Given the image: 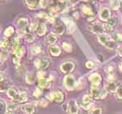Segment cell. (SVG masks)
<instances>
[{
  "mask_svg": "<svg viewBox=\"0 0 122 114\" xmlns=\"http://www.w3.org/2000/svg\"><path fill=\"white\" fill-rule=\"evenodd\" d=\"M108 91L106 89H99L98 86H92L89 89V95L92 99L94 100H99V99H105L107 95Z\"/></svg>",
  "mask_w": 122,
  "mask_h": 114,
  "instance_id": "obj_1",
  "label": "cell"
},
{
  "mask_svg": "<svg viewBox=\"0 0 122 114\" xmlns=\"http://www.w3.org/2000/svg\"><path fill=\"white\" fill-rule=\"evenodd\" d=\"M98 40L102 45L106 46L109 50L114 49V47L116 46V41L113 40L112 38H110L109 36L104 32L98 35Z\"/></svg>",
  "mask_w": 122,
  "mask_h": 114,
  "instance_id": "obj_2",
  "label": "cell"
},
{
  "mask_svg": "<svg viewBox=\"0 0 122 114\" xmlns=\"http://www.w3.org/2000/svg\"><path fill=\"white\" fill-rule=\"evenodd\" d=\"M47 99H48L49 101L55 102L57 104H61L65 99V95H64L63 91L57 90V91H51V93L48 95Z\"/></svg>",
  "mask_w": 122,
  "mask_h": 114,
  "instance_id": "obj_3",
  "label": "cell"
},
{
  "mask_svg": "<svg viewBox=\"0 0 122 114\" xmlns=\"http://www.w3.org/2000/svg\"><path fill=\"white\" fill-rule=\"evenodd\" d=\"M64 85L68 91H72L77 87V81L71 74H66L64 79Z\"/></svg>",
  "mask_w": 122,
  "mask_h": 114,
  "instance_id": "obj_4",
  "label": "cell"
},
{
  "mask_svg": "<svg viewBox=\"0 0 122 114\" xmlns=\"http://www.w3.org/2000/svg\"><path fill=\"white\" fill-rule=\"evenodd\" d=\"M88 30H90L92 33L93 34H101L105 31V28H104V25L101 24L99 21H96V22H93L92 24L91 25L88 27Z\"/></svg>",
  "mask_w": 122,
  "mask_h": 114,
  "instance_id": "obj_5",
  "label": "cell"
},
{
  "mask_svg": "<svg viewBox=\"0 0 122 114\" xmlns=\"http://www.w3.org/2000/svg\"><path fill=\"white\" fill-rule=\"evenodd\" d=\"M21 30L22 35H23L24 38H25L26 41L31 43V42H33V41L35 40V36H34V34L32 33L34 30L30 27V25H28L27 27L22 29V30Z\"/></svg>",
  "mask_w": 122,
  "mask_h": 114,
  "instance_id": "obj_6",
  "label": "cell"
},
{
  "mask_svg": "<svg viewBox=\"0 0 122 114\" xmlns=\"http://www.w3.org/2000/svg\"><path fill=\"white\" fill-rule=\"evenodd\" d=\"M34 65L38 69L40 70H45V69L48 68L50 66V60L46 58H38L34 61Z\"/></svg>",
  "mask_w": 122,
  "mask_h": 114,
  "instance_id": "obj_7",
  "label": "cell"
},
{
  "mask_svg": "<svg viewBox=\"0 0 122 114\" xmlns=\"http://www.w3.org/2000/svg\"><path fill=\"white\" fill-rule=\"evenodd\" d=\"M119 24V19L116 17H112L107 21V23L104 25V28L106 31H111L118 25Z\"/></svg>",
  "mask_w": 122,
  "mask_h": 114,
  "instance_id": "obj_8",
  "label": "cell"
},
{
  "mask_svg": "<svg viewBox=\"0 0 122 114\" xmlns=\"http://www.w3.org/2000/svg\"><path fill=\"white\" fill-rule=\"evenodd\" d=\"M75 64L72 61H66L60 65V71L65 74H70L74 70Z\"/></svg>",
  "mask_w": 122,
  "mask_h": 114,
  "instance_id": "obj_9",
  "label": "cell"
},
{
  "mask_svg": "<svg viewBox=\"0 0 122 114\" xmlns=\"http://www.w3.org/2000/svg\"><path fill=\"white\" fill-rule=\"evenodd\" d=\"M81 10H82V12H83V15H84L88 20L93 19L94 12H93V10H92V8L91 5H82Z\"/></svg>",
  "mask_w": 122,
  "mask_h": 114,
  "instance_id": "obj_10",
  "label": "cell"
},
{
  "mask_svg": "<svg viewBox=\"0 0 122 114\" xmlns=\"http://www.w3.org/2000/svg\"><path fill=\"white\" fill-rule=\"evenodd\" d=\"M101 76L98 72H93L88 77V81L89 83L93 86H99L101 83Z\"/></svg>",
  "mask_w": 122,
  "mask_h": 114,
  "instance_id": "obj_11",
  "label": "cell"
},
{
  "mask_svg": "<svg viewBox=\"0 0 122 114\" xmlns=\"http://www.w3.org/2000/svg\"><path fill=\"white\" fill-rule=\"evenodd\" d=\"M92 99L90 97L89 94H88V95H87V94L84 95L83 98H82V100H81V102H80V104H79L80 107L84 110L90 109V106H91L92 103Z\"/></svg>",
  "mask_w": 122,
  "mask_h": 114,
  "instance_id": "obj_12",
  "label": "cell"
},
{
  "mask_svg": "<svg viewBox=\"0 0 122 114\" xmlns=\"http://www.w3.org/2000/svg\"><path fill=\"white\" fill-rule=\"evenodd\" d=\"M99 18L100 20L105 21L107 22L110 18H111V11L107 7H105V6H102L99 10Z\"/></svg>",
  "mask_w": 122,
  "mask_h": 114,
  "instance_id": "obj_13",
  "label": "cell"
},
{
  "mask_svg": "<svg viewBox=\"0 0 122 114\" xmlns=\"http://www.w3.org/2000/svg\"><path fill=\"white\" fill-rule=\"evenodd\" d=\"M51 81H52V78L51 77L40 79H38V86L42 89H49L51 85Z\"/></svg>",
  "mask_w": 122,
  "mask_h": 114,
  "instance_id": "obj_14",
  "label": "cell"
},
{
  "mask_svg": "<svg viewBox=\"0 0 122 114\" xmlns=\"http://www.w3.org/2000/svg\"><path fill=\"white\" fill-rule=\"evenodd\" d=\"M67 112L71 114L79 113V105L77 102L73 99H71L67 103Z\"/></svg>",
  "mask_w": 122,
  "mask_h": 114,
  "instance_id": "obj_15",
  "label": "cell"
},
{
  "mask_svg": "<svg viewBox=\"0 0 122 114\" xmlns=\"http://www.w3.org/2000/svg\"><path fill=\"white\" fill-rule=\"evenodd\" d=\"M25 52V49L24 46L21 45L11 47V53H12V55L18 56L19 58H22L24 56Z\"/></svg>",
  "mask_w": 122,
  "mask_h": 114,
  "instance_id": "obj_16",
  "label": "cell"
},
{
  "mask_svg": "<svg viewBox=\"0 0 122 114\" xmlns=\"http://www.w3.org/2000/svg\"><path fill=\"white\" fill-rule=\"evenodd\" d=\"M7 95L8 97L11 99L12 100H15L17 101L18 100V95H19V91H18L15 87H13V86H10V88L7 90Z\"/></svg>",
  "mask_w": 122,
  "mask_h": 114,
  "instance_id": "obj_17",
  "label": "cell"
},
{
  "mask_svg": "<svg viewBox=\"0 0 122 114\" xmlns=\"http://www.w3.org/2000/svg\"><path fill=\"white\" fill-rule=\"evenodd\" d=\"M105 89L107 90L108 92H116L118 89L117 83L114 81V80H110V81L107 82L106 84H105Z\"/></svg>",
  "mask_w": 122,
  "mask_h": 114,
  "instance_id": "obj_18",
  "label": "cell"
},
{
  "mask_svg": "<svg viewBox=\"0 0 122 114\" xmlns=\"http://www.w3.org/2000/svg\"><path fill=\"white\" fill-rule=\"evenodd\" d=\"M52 31H53V33H55L56 35L62 36V35H64V33L66 31V26H65L64 24L58 23V24H56L55 26L53 27Z\"/></svg>",
  "mask_w": 122,
  "mask_h": 114,
  "instance_id": "obj_19",
  "label": "cell"
},
{
  "mask_svg": "<svg viewBox=\"0 0 122 114\" xmlns=\"http://www.w3.org/2000/svg\"><path fill=\"white\" fill-rule=\"evenodd\" d=\"M21 110L22 112L27 114H33L36 112V108L32 104H25L21 105Z\"/></svg>",
  "mask_w": 122,
  "mask_h": 114,
  "instance_id": "obj_20",
  "label": "cell"
},
{
  "mask_svg": "<svg viewBox=\"0 0 122 114\" xmlns=\"http://www.w3.org/2000/svg\"><path fill=\"white\" fill-rule=\"evenodd\" d=\"M19 107V103L18 101H11L7 103V109H6V113H12L18 110V108Z\"/></svg>",
  "mask_w": 122,
  "mask_h": 114,
  "instance_id": "obj_21",
  "label": "cell"
},
{
  "mask_svg": "<svg viewBox=\"0 0 122 114\" xmlns=\"http://www.w3.org/2000/svg\"><path fill=\"white\" fill-rule=\"evenodd\" d=\"M46 30H47V29H46V26L45 25V24L43 23H38L37 24V26H36L35 28V31L36 33H37V35L38 36H44L45 34L46 33Z\"/></svg>",
  "mask_w": 122,
  "mask_h": 114,
  "instance_id": "obj_22",
  "label": "cell"
},
{
  "mask_svg": "<svg viewBox=\"0 0 122 114\" xmlns=\"http://www.w3.org/2000/svg\"><path fill=\"white\" fill-rule=\"evenodd\" d=\"M49 53L52 57H59L61 54V50L58 45H51L49 46Z\"/></svg>",
  "mask_w": 122,
  "mask_h": 114,
  "instance_id": "obj_23",
  "label": "cell"
},
{
  "mask_svg": "<svg viewBox=\"0 0 122 114\" xmlns=\"http://www.w3.org/2000/svg\"><path fill=\"white\" fill-rule=\"evenodd\" d=\"M10 86H12V84H11L10 79H6V78L4 79L2 77V79H1V92H5V91H7V90Z\"/></svg>",
  "mask_w": 122,
  "mask_h": 114,
  "instance_id": "obj_24",
  "label": "cell"
},
{
  "mask_svg": "<svg viewBox=\"0 0 122 114\" xmlns=\"http://www.w3.org/2000/svg\"><path fill=\"white\" fill-rule=\"evenodd\" d=\"M27 7L30 10H36L40 6V0H25Z\"/></svg>",
  "mask_w": 122,
  "mask_h": 114,
  "instance_id": "obj_25",
  "label": "cell"
},
{
  "mask_svg": "<svg viewBox=\"0 0 122 114\" xmlns=\"http://www.w3.org/2000/svg\"><path fill=\"white\" fill-rule=\"evenodd\" d=\"M16 23H17V26H18L20 30H22V29H24V28H25V27H27V26L29 25L28 18H18Z\"/></svg>",
  "mask_w": 122,
  "mask_h": 114,
  "instance_id": "obj_26",
  "label": "cell"
},
{
  "mask_svg": "<svg viewBox=\"0 0 122 114\" xmlns=\"http://www.w3.org/2000/svg\"><path fill=\"white\" fill-rule=\"evenodd\" d=\"M57 39V35L55 33H51V34H49L47 37L45 39V43L46 45H54V43H56Z\"/></svg>",
  "mask_w": 122,
  "mask_h": 114,
  "instance_id": "obj_27",
  "label": "cell"
},
{
  "mask_svg": "<svg viewBox=\"0 0 122 114\" xmlns=\"http://www.w3.org/2000/svg\"><path fill=\"white\" fill-rule=\"evenodd\" d=\"M28 99V93L27 91H19V95H18V100L17 101L18 103H23V102H25Z\"/></svg>",
  "mask_w": 122,
  "mask_h": 114,
  "instance_id": "obj_28",
  "label": "cell"
},
{
  "mask_svg": "<svg viewBox=\"0 0 122 114\" xmlns=\"http://www.w3.org/2000/svg\"><path fill=\"white\" fill-rule=\"evenodd\" d=\"M14 32H15L14 27H12V26H8L7 28L5 30V31H4V35H5V37H6V38H10V37L13 36Z\"/></svg>",
  "mask_w": 122,
  "mask_h": 114,
  "instance_id": "obj_29",
  "label": "cell"
},
{
  "mask_svg": "<svg viewBox=\"0 0 122 114\" xmlns=\"http://www.w3.org/2000/svg\"><path fill=\"white\" fill-rule=\"evenodd\" d=\"M10 47H11V43L8 40L7 38H4V39L1 40V48L3 50H6L7 51Z\"/></svg>",
  "mask_w": 122,
  "mask_h": 114,
  "instance_id": "obj_30",
  "label": "cell"
},
{
  "mask_svg": "<svg viewBox=\"0 0 122 114\" xmlns=\"http://www.w3.org/2000/svg\"><path fill=\"white\" fill-rule=\"evenodd\" d=\"M25 82L28 84H33L35 82V77L32 73H27L25 75Z\"/></svg>",
  "mask_w": 122,
  "mask_h": 114,
  "instance_id": "obj_31",
  "label": "cell"
},
{
  "mask_svg": "<svg viewBox=\"0 0 122 114\" xmlns=\"http://www.w3.org/2000/svg\"><path fill=\"white\" fill-rule=\"evenodd\" d=\"M30 51H31V53H32L33 55H37V54L41 53V51H42V47H41L40 45H35L31 46Z\"/></svg>",
  "mask_w": 122,
  "mask_h": 114,
  "instance_id": "obj_32",
  "label": "cell"
},
{
  "mask_svg": "<svg viewBox=\"0 0 122 114\" xmlns=\"http://www.w3.org/2000/svg\"><path fill=\"white\" fill-rule=\"evenodd\" d=\"M103 112V108L100 106L92 107L89 109V113L91 114H101Z\"/></svg>",
  "mask_w": 122,
  "mask_h": 114,
  "instance_id": "obj_33",
  "label": "cell"
},
{
  "mask_svg": "<svg viewBox=\"0 0 122 114\" xmlns=\"http://www.w3.org/2000/svg\"><path fill=\"white\" fill-rule=\"evenodd\" d=\"M62 47L66 52H71V51H72V46L71 45V44L67 43V42H63Z\"/></svg>",
  "mask_w": 122,
  "mask_h": 114,
  "instance_id": "obj_34",
  "label": "cell"
},
{
  "mask_svg": "<svg viewBox=\"0 0 122 114\" xmlns=\"http://www.w3.org/2000/svg\"><path fill=\"white\" fill-rule=\"evenodd\" d=\"M120 6V0H112L111 2V8L112 10H118Z\"/></svg>",
  "mask_w": 122,
  "mask_h": 114,
  "instance_id": "obj_35",
  "label": "cell"
},
{
  "mask_svg": "<svg viewBox=\"0 0 122 114\" xmlns=\"http://www.w3.org/2000/svg\"><path fill=\"white\" fill-rule=\"evenodd\" d=\"M112 38L115 41H120V42H121L122 41V33H120V32L113 33L112 36Z\"/></svg>",
  "mask_w": 122,
  "mask_h": 114,
  "instance_id": "obj_36",
  "label": "cell"
},
{
  "mask_svg": "<svg viewBox=\"0 0 122 114\" xmlns=\"http://www.w3.org/2000/svg\"><path fill=\"white\" fill-rule=\"evenodd\" d=\"M41 94H42V88H40V87H38V88H36L35 90H34V91H33V97H35V98H40Z\"/></svg>",
  "mask_w": 122,
  "mask_h": 114,
  "instance_id": "obj_37",
  "label": "cell"
},
{
  "mask_svg": "<svg viewBox=\"0 0 122 114\" xmlns=\"http://www.w3.org/2000/svg\"><path fill=\"white\" fill-rule=\"evenodd\" d=\"M8 58V52L6 50H3L1 51V62H5Z\"/></svg>",
  "mask_w": 122,
  "mask_h": 114,
  "instance_id": "obj_38",
  "label": "cell"
},
{
  "mask_svg": "<svg viewBox=\"0 0 122 114\" xmlns=\"http://www.w3.org/2000/svg\"><path fill=\"white\" fill-rule=\"evenodd\" d=\"M6 109H7V104L5 103L4 99H1V112L6 113Z\"/></svg>",
  "mask_w": 122,
  "mask_h": 114,
  "instance_id": "obj_39",
  "label": "cell"
},
{
  "mask_svg": "<svg viewBox=\"0 0 122 114\" xmlns=\"http://www.w3.org/2000/svg\"><path fill=\"white\" fill-rule=\"evenodd\" d=\"M37 77H38V79H44V78H46V72H45L43 70H40V71H38V72H37Z\"/></svg>",
  "mask_w": 122,
  "mask_h": 114,
  "instance_id": "obj_40",
  "label": "cell"
},
{
  "mask_svg": "<svg viewBox=\"0 0 122 114\" xmlns=\"http://www.w3.org/2000/svg\"><path fill=\"white\" fill-rule=\"evenodd\" d=\"M37 104L40 107H46L48 105V101H46V100H40V101L37 102Z\"/></svg>",
  "mask_w": 122,
  "mask_h": 114,
  "instance_id": "obj_41",
  "label": "cell"
},
{
  "mask_svg": "<svg viewBox=\"0 0 122 114\" xmlns=\"http://www.w3.org/2000/svg\"><path fill=\"white\" fill-rule=\"evenodd\" d=\"M38 17L39 18H41V19H46V20H49V18H50V17H49L46 13H44V12L38 13Z\"/></svg>",
  "mask_w": 122,
  "mask_h": 114,
  "instance_id": "obj_42",
  "label": "cell"
},
{
  "mask_svg": "<svg viewBox=\"0 0 122 114\" xmlns=\"http://www.w3.org/2000/svg\"><path fill=\"white\" fill-rule=\"evenodd\" d=\"M113 67H112V64H108V65H107L106 67H105V71H106V72L108 74H111L113 71Z\"/></svg>",
  "mask_w": 122,
  "mask_h": 114,
  "instance_id": "obj_43",
  "label": "cell"
},
{
  "mask_svg": "<svg viewBox=\"0 0 122 114\" xmlns=\"http://www.w3.org/2000/svg\"><path fill=\"white\" fill-rule=\"evenodd\" d=\"M85 65H86V67L87 69H92L94 67V62L91 60L86 61V64H85Z\"/></svg>",
  "mask_w": 122,
  "mask_h": 114,
  "instance_id": "obj_44",
  "label": "cell"
},
{
  "mask_svg": "<svg viewBox=\"0 0 122 114\" xmlns=\"http://www.w3.org/2000/svg\"><path fill=\"white\" fill-rule=\"evenodd\" d=\"M116 94H117V97L120 99H122V85L118 86V89L116 91Z\"/></svg>",
  "mask_w": 122,
  "mask_h": 114,
  "instance_id": "obj_45",
  "label": "cell"
},
{
  "mask_svg": "<svg viewBox=\"0 0 122 114\" xmlns=\"http://www.w3.org/2000/svg\"><path fill=\"white\" fill-rule=\"evenodd\" d=\"M49 5V0H40V7L45 9Z\"/></svg>",
  "mask_w": 122,
  "mask_h": 114,
  "instance_id": "obj_46",
  "label": "cell"
},
{
  "mask_svg": "<svg viewBox=\"0 0 122 114\" xmlns=\"http://www.w3.org/2000/svg\"><path fill=\"white\" fill-rule=\"evenodd\" d=\"M73 18H75V19H79V14L78 11H75V12L73 13Z\"/></svg>",
  "mask_w": 122,
  "mask_h": 114,
  "instance_id": "obj_47",
  "label": "cell"
},
{
  "mask_svg": "<svg viewBox=\"0 0 122 114\" xmlns=\"http://www.w3.org/2000/svg\"><path fill=\"white\" fill-rule=\"evenodd\" d=\"M118 53H119V56L122 58V46L119 48V50H118Z\"/></svg>",
  "mask_w": 122,
  "mask_h": 114,
  "instance_id": "obj_48",
  "label": "cell"
},
{
  "mask_svg": "<svg viewBox=\"0 0 122 114\" xmlns=\"http://www.w3.org/2000/svg\"><path fill=\"white\" fill-rule=\"evenodd\" d=\"M119 69H120V71L122 72V61L120 63V64H119Z\"/></svg>",
  "mask_w": 122,
  "mask_h": 114,
  "instance_id": "obj_49",
  "label": "cell"
},
{
  "mask_svg": "<svg viewBox=\"0 0 122 114\" xmlns=\"http://www.w3.org/2000/svg\"><path fill=\"white\" fill-rule=\"evenodd\" d=\"M5 1H6V0H1V2H2V4H4V3H5Z\"/></svg>",
  "mask_w": 122,
  "mask_h": 114,
  "instance_id": "obj_50",
  "label": "cell"
},
{
  "mask_svg": "<svg viewBox=\"0 0 122 114\" xmlns=\"http://www.w3.org/2000/svg\"><path fill=\"white\" fill-rule=\"evenodd\" d=\"M81 1H83V2H88L89 0H81Z\"/></svg>",
  "mask_w": 122,
  "mask_h": 114,
  "instance_id": "obj_51",
  "label": "cell"
}]
</instances>
